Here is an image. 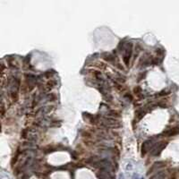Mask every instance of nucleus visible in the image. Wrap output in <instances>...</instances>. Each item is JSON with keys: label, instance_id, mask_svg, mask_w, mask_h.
I'll list each match as a JSON object with an SVG mask.
<instances>
[{"label": "nucleus", "instance_id": "f03ea898", "mask_svg": "<svg viewBox=\"0 0 179 179\" xmlns=\"http://www.w3.org/2000/svg\"><path fill=\"white\" fill-rule=\"evenodd\" d=\"M119 179H124V176H123V175H122V174H120V175H119Z\"/></svg>", "mask_w": 179, "mask_h": 179}, {"label": "nucleus", "instance_id": "f257e3e1", "mask_svg": "<svg viewBox=\"0 0 179 179\" xmlns=\"http://www.w3.org/2000/svg\"><path fill=\"white\" fill-rule=\"evenodd\" d=\"M131 53H132V49H131V47H130L129 48L126 49V54H124V62H126V64H128V61L130 60Z\"/></svg>", "mask_w": 179, "mask_h": 179}]
</instances>
